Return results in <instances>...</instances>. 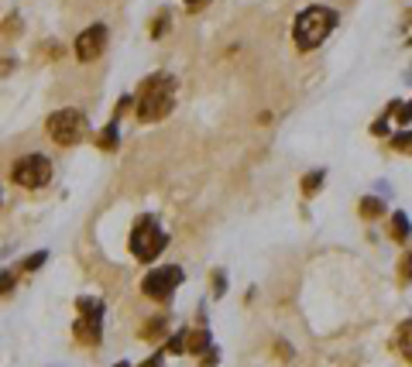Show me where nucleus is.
Instances as JSON below:
<instances>
[{
  "instance_id": "11",
  "label": "nucleus",
  "mask_w": 412,
  "mask_h": 367,
  "mask_svg": "<svg viewBox=\"0 0 412 367\" xmlns=\"http://www.w3.org/2000/svg\"><path fill=\"white\" fill-rule=\"evenodd\" d=\"M409 216H406V213H395V216H392V237H395V240H409Z\"/></svg>"
},
{
  "instance_id": "18",
  "label": "nucleus",
  "mask_w": 412,
  "mask_h": 367,
  "mask_svg": "<svg viewBox=\"0 0 412 367\" xmlns=\"http://www.w3.org/2000/svg\"><path fill=\"white\" fill-rule=\"evenodd\" d=\"M11 289H14V275H11V271H4V275H0V295H7Z\"/></svg>"
},
{
  "instance_id": "2",
  "label": "nucleus",
  "mask_w": 412,
  "mask_h": 367,
  "mask_svg": "<svg viewBox=\"0 0 412 367\" xmlns=\"http://www.w3.org/2000/svg\"><path fill=\"white\" fill-rule=\"evenodd\" d=\"M337 27V11L334 7H306L299 18H296V27H292V38H296V45H299V52H313V49H320L327 38H330V31Z\"/></svg>"
},
{
  "instance_id": "8",
  "label": "nucleus",
  "mask_w": 412,
  "mask_h": 367,
  "mask_svg": "<svg viewBox=\"0 0 412 367\" xmlns=\"http://www.w3.org/2000/svg\"><path fill=\"white\" fill-rule=\"evenodd\" d=\"M100 323L103 319H86V316H79L73 333H76L83 343H100Z\"/></svg>"
},
{
  "instance_id": "3",
  "label": "nucleus",
  "mask_w": 412,
  "mask_h": 367,
  "mask_svg": "<svg viewBox=\"0 0 412 367\" xmlns=\"http://www.w3.org/2000/svg\"><path fill=\"white\" fill-rule=\"evenodd\" d=\"M165 244H169V234L154 223L152 216H145V220L134 223V230H131V254H134L138 261L158 258V254L165 251Z\"/></svg>"
},
{
  "instance_id": "12",
  "label": "nucleus",
  "mask_w": 412,
  "mask_h": 367,
  "mask_svg": "<svg viewBox=\"0 0 412 367\" xmlns=\"http://www.w3.org/2000/svg\"><path fill=\"white\" fill-rule=\"evenodd\" d=\"M382 213H385V203H382V199H375V196L360 199V216H371V220H375V216H382Z\"/></svg>"
},
{
  "instance_id": "10",
  "label": "nucleus",
  "mask_w": 412,
  "mask_h": 367,
  "mask_svg": "<svg viewBox=\"0 0 412 367\" xmlns=\"http://www.w3.org/2000/svg\"><path fill=\"white\" fill-rule=\"evenodd\" d=\"M206 347H210V330H189L186 350H193V354H203Z\"/></svg>"
},
{
  "instance_id": "24",
  "label": "nucleus",
  "mask_w": 412,
  "mask_h": 367,
  "mask_svg": "<svg viewBox=\"0 0 412 367\" xmlns=\"http://www.w3.org/2000/svg\"><path fill=\"white\" fill-rule=\"evenodd\" d=\"M203 4H210V0H186V7H189V11H200Z\"/></svg>"
},
{
  "instance_id": "23",
  "label": "nucleus",
  "mask_w": 412,
  "mask_h": 367,
  "mask_svg": "<svg viewBox=\"0 0 412 367\" xmlns=\"http://www.w3.org/2000/svg\"><path fill=\"white\" fill-rule=\"evenodd\" d=\"M11 69H14V62H11V58H0V76H4V73H11Z\"/></svg>"
},
{
  "instance_id": "7",
  "label": "nucleus",
  "mask_w": 412,
  "mask_h": 367,
  "mask_svg": "<svg viewBox=\"0 0 412 367\" xmlns=\"http://www.w3.org/2000/svg\"><path fill=\"white\" fill-rule=\"evenodd\" d=\"M103 49H107V25L86 27V31L76 38V58L79 62H93Z\"/></svg>"
},
{
  "instance_id": "25",
  "label": "nucleus",
  "mask_w": 412,
  "mask_h": 367,
  "mask_svg": "<svg viewBox=\"0 0 412 367\" xmlns=\"http://www.w3.org/2000/svg\"><path fill=\"white\" fill-rule=\"evenodd\" d=\"M114 367H131V364H114Z\"/></svg>"
},
{
  "instance_id": "22",
  "label": "nucleus",
  "mask_w": 412,
  "mask_h": 367,
  "mask_svg": "<svg viewBox=\"0 0 412 367\" xmlns=\"http://www.w3.org/2000/svg\"><path fill=\"white\" fill-rule=\"evenodd\" d=\"M224 289H227V285H224V275L217 271V278H213V292H217V295H224Z\"/></svg>"
},
{
  "instance_id": "17",
  "label": "nucleus",
  "mask_w": 412,
  "mask_h": 367,
  "mask_svg": "<svg viewBox=\"0 0 412 367\" xmlns=\"http://www.w3.org/2000/svg\"><path fill=\"white\" fill-rule=\"evenodd\" d=\"M399 282H402V285H409V282H412V254H406V258H402V268H399Z\"/></svg>"
},
{
  "instance_id": "9",
  "label": "nucleus",
  "mask_w": 412,
  "mask_h": 367,
  "mask_svg": "<svg viewBox=\"0 0 412 367\" xmlns=\"http://www.w3.org/2000/svg\"><path fill=\"white\" fill-rule=\"evenodd\" d=\"M395 350H399L406 361H412V319H406V323L395 330Z\"/></svg>"
},
{
  "instance_id": "19",
  "label": "nucleus",
  "mask_w": 412,
  "mask_h": 367,
  "mask_svg": "<svg viewBox=\"0 0 412 367\" xmlns=\"http://www.w3.org/2000/svg\"><path fill=\"white\" fill-rule=\"evenodd\" d=\"M162 326H165V319H154V323H148V326L141 330V337H154V333H162Z\"/></svg>"
},
{
  "instance_id": "6",
  "label": "nucleus",
  "mask_w": 412,
  "mask_h": 367,
  "mask_svg": "<svg viewBox=\"0 0 412 367\" xmlns=\"http://www.w3.org/2000/svg\"><path fill=\"white\" fill-rule=\"evenodd\" d=\"M83 127H86V120H83V113L79 110H55L49 117V134L55 144H76L79 137H83Z\"/></svg>"
},
{
  "instance_id": "15",
  "label": "nucleus",
  "mask_w": 412,
  "mask_h": 367,
  "mask_svg": "<svg viewBox=\"0 0 412 367\" xmlns=\"http://www.w3.org/2000/svg\"><path fill=\"white\" fill-rule=\"evenodd\" d=\"M392 148L395 151H406V155H412V131H402L392 137Z\"/></svg>"
},
{
  "instance_id": "20",
  "label": "nucleus",
  "mask_w": 412,
  "mask_h": 367,
  "mask_svg": "<svg viewBox=\"0 0 412 367\" xmlns=\"http://www.w3.org/2000/svg\"><path fill=\"white\" fill-rule=\"evenodd\" d=\"M42 261H45V251H42V254H31V258L25 261V268H28V271H35V268H38Z\"/></svg>"
},
{
  "instance_id": "21",
  "label": "nucleus",
  "mask_w": 412,
  "mask_h": 367,
  "mask_svg": "<svg viewBox=\"0 0 412 367\" xmlns=\"http://www.w3.org/2000/svg\"><path fill=\"white\" fill-rule=\"evenodd\" d=\"M395 113H399V124H406V120L412 117V104L409 106H395Z\"/></svg>"
},
{
  "instance_id": "4",
  "label": "nucleus",
  "mask_w": 412,
  "mask_h": 367,
  "mask_svg": "<svg viewBox=\"0 0 412 367\" xmlns=\"http://www.w3.org/2000/svg\"><path fill=\"white\" fill-rule=\"evenodd\" d=\"M182 268L179 264H165V268H152L148 275H145V282H141V292L148 295V299H154V302H169L172 295H176V289L182 285Z\"/></svg>"
},
{
  "instance_id": "16",
  "label": "nucleus",
  "mask_w": 412,
  "mask_h": 367,
  "mask_svg": "<svg viewBox=\"0 0 412 367\" xmlns=\"http://www.w3.org/2000/svg\"><path fill=\"white\" fill-rule=\"evenodd\" d=\"M320 185H323V172H309L306 179H303V192L313 196V192H320Z\"/></svg>"
},
{
  "instance_id": "14",
  "label": "nucleus",
  "mask_w": 412,
  "mask_h": 367,
  "mask_svg": "<svg viewBox=\"0 0 412 367\" xmlns=\"http://www.w3.org/2000/svg\"><path fill=\"white\" fill-rule=\"evenodd\" d=\"M100 148H107V151L117 148V120H110V127L100 134Z\"/></svg>"
},
{
  "instance_id": "13",
  "label": "nucleus",
  "mask_w": 412,
  "mask_h": 367,
  "mask_svg": "<svg viewBox=\"0 0 412 367\" xmlns=\"http://www.w3.org/2000/svg\"><path fill=\"white\" fill-rule=\"evenodd\" d=\"M186 340H189V330H179V333H172L169 337V354H186Z\"/></svg>"
},
{
  "instance_id": "1",
  "label": "nucleus",
  "mask_w": 412,
  "mask_h": 367,
  "mask_svg": "<svg viewBox=\"0 0 412 367\" xmlns=\"http://www.w3.org/2000/svg\"><path fill=\"white\" fill-rule=\"evenodd\" d=\"M176 97H179V82L169 73H158L152 76L145 86H141V97H138V120L152 124V120H165L176 106Z\"/></svg>"
},
{
  "instance_id": "5",
  "label": "nucleus",
  "mask_w": 412,
  "mask_h": 367,
  "mask_svg": "<svg viewBox=\"0 0 412 367\" xmlns=\"http://www.w3.org/2000/svg\"><path fill=\"white\" fill-rule=\"evenodd\" d=\"M11 179L21 185V189H42L52 179V161L45 155H25L21 161H14Z\"/></svg>"
}]
</instances>
